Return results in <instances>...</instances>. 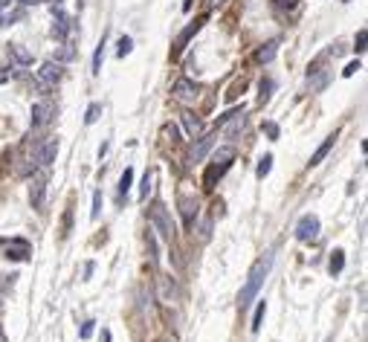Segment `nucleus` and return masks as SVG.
<instances>
[{"label":"nucleus","instance_id":"1","mask_svg":"<svg viewBox=\"0 0 368 342\" xmlns=\"http://www.w3.org/2000/svg\"><path fill=\"white\" fill-rule=\"evenodd\" d=\"M273 261H276V255H273V249H270V252H264V258H258L253 264V270H250V276H247V284H243L241 296H238V305H241V310L250 305L255 296H258V290L264 287L267 276H270V270H273Z\"/></svg>","mask_w":368,"mask_h":342},{"label":"nucleus","instance_id":"2","mask_svg":"<svg viewBox=\"0 0 368 342\" xmlns=\"http://www.w3.org/2000/svg\"><path fill=\"white\" fill-rule=\"evenodd\" d=\"M232 160H235V148H232V145H223V148H218V151L212 154V163H209L206 171H203V189L212 191L218 186V180L229 171Z\"/></svg>","mask_w":368,"mask_h":342},{"label":"nucleus","instance_id":"3","mask_svg":"<svg viewBox=\"0 0 368 342\" xmlns=\"http://www.w3.org/2000/svg\"><path fill=\"white\" fill-rule=\"evenodd\" d=\"M148 221L154 224V229H157L168 244H171V241H174V221H171V212L165 209V203H162V200H154L148 206Z\"/></svg>","mask_w":368,"mask_h":342},{"label":"nucleus","instance_id":"4","mask_svg":"<svg viewBox=\"0 0 368 342\" xmlns=\"http://www.w3.org/2000/svg\"><path fill=\"white\" fill-rule=\"evenodd\" d=\"M0 247H6V255L3 258L9 261H29L32 258V244L26 238H0Z\"/></svg>","mask_w":368,"mask_h":342},{"label":"nucleus","instance_id":"5","mask_svg":"<svg viewBox=\"0 0 368 342\" xmlns=\"http://www.w3.org/2000/svg\"><path fill=\"white\" fill-rule=\"evenodd\" d=\"M171 96L180 102V105H192L197 96H200V87H197L192 79H177V82L171 84Z\"/></svg>","mask_w":368,"mask_h":342},{"label":"nucleus","instance_id":"6","mask_svg":"<svg viewBox=\"0 0 368 342\" xmlns=\"http://www.w3.org/2000/svg\"><path fill=\"white\" fill-rule=\"evenodd\" d=\"M203 24H206V15H200V18H195L192 24L186 26L183 32H180V35L174 38V49H171V55H180V52H183V49L189 47V41H192V38H195L197 32L203 29Z\"/></svg>","mask_w":368,"mask_h":342},{"label":"nucleus","instance_id":"7","mask_svg":"<svg viewBox=\"0 0 368 342\" xmlns=\"http://www.w3.org/2000/svg\"><path fill=\"white\" fill-rule=\"evenodd\" d=\"M55 157H58V140L38 142V145H35V151H32V160L38 165H44V168H49V165L55 163Z\"/></svg>","mask_w":368,"mask_h":342},{"label":"nucleus","instance_id":"8","mask_svg":"<svg viewBox=\"0 0 368 342\" xmlns=\"http://www.w3.org/2000/svg\"><path fill=\"white\" fill-rule=\"evenodd\" d=\"M319 229H322V224H319L316 215H301L299 224H296V238L299 241H316L319 238Z\"/></svg>","mask_w":368,"mask_h":342},{"label":"nucleus","instance_id":"9","mask_svg":"<svg viewBox=\"0 0 368 342\" xmlns=\"http://www.w3.org/2000/svg\"><path fill=\"white\" fill-rule=\"evenodd\" d=\"M38 76H41V87H52V84H58L61 79H64V67L58 64V61H46L44 67L38 70Z\"/></svg>","mask_w":368,"mask_h":342},{"label":"nucleus","instance_id":"10","mask_svg":"<svg viewBox=\"0 0 368 342\" xmlns=\"http://www.w3.org/2000/svg\"><path fill=\"white\" fill-rule=\"evenodd\" d=\"M44 200H46V177H35L29 186V203L35 212H44Z\"/></svg>","mask_w":368,"mask_h":342},{"label":"nucleus","instance_id":"11","mask_svg":"<svg viewBox=\"0 0 368 342\" xmlns=\"http://www.w3.org/2000/svg\"><path fill=\"white\" fill-rule=\"evenodd\" d=\"M177 203H180V212H183V224L192 229L195 221H197V200H195V197H189V194H180Z\"/></svg>","mask_w":368,"mask_h":342},{"label":"nucleus","instance_id":"12","mask_svg":"<svg viewBox=\"0 0 368 342\" xmlns=\"http://www.w3.org/2000/svg\"><path fill=\"white\" fill-rule=\"evenodd\" d=\"M52 12H55V24H52V35L58 38V41H64L70 32V18L64 15V9H61V3H52Z\"/></svg>","mask_w":368,"mask_h":342},{"label":"nucleus","instance_id":"13","mask_svg":"<svg viewBox=\"0 0 368 342\" xmlns=\"http://www.w3.org/2000/svg\"><path fill=\"white\" fill-rule=\"evenodd\" d=\"M52 113H55V110H52L49 102H38V105H32V119H29L32 128H44L46 122L52 119Z\"/></svg>","mask_w":368,"mask_h":342},{"label":"nucleus","instance_id":"14","mask_svg":"<svg viewBox=\"0 0 368 342\" xmlns=\"http://www.w3.org/2000/svg\"><path fill=\"white\" fill-rule=\"evenodd\" d=\"M212 145H215V133H206V136H197V145L192 148L189 154V163H200L209 151H212Z\"/></svg>","mask_w":368,"mask_h":342},{"label":"nucleus","instance_id":"15","mask_svg":"<svg viewBox=\"0 0 368 342\" xmlns=\"http://www.w3.org/2000/svg\"><path fill=\"white\" fill-rule=\"evenodd\" d=\"M334 142H336V133H331V136H328V140H325L322 145H319V148L313 151V157H311V163H308V165H311V168H313V165H319V163H322L325 157L331 154V148H334Z\"/></svg>","mask_w":368,"mask_h":342},{"label":"nucleus","instance_id":"16","mask_svg":"<svg viewBox=\"0 0 368 342\" xmlns=\"http://www.w3.org/2000/svg\"><path fill=\"white\" fill-rule=\"evenodd\" d=\"M276 52H278V38H273V41H267L264 47L255 52V61H258V64H267V61H273Z\"/></svg>","mask_w":368,"mask_h":342},{"label":"nucleus","instance_id":"17","mask_svg":"<svg viewBox=\"0 0 368 342\" xmlns=\"http://www.w3.org/2000/svg\"><path fill=\"white\" fill-rule=\"evenodd\" d=\"M183 128L192 140H197V136H200V119H197L195 113H183Z\"/></svg>","mask_w":368,"mask_h":342},{"label":"nucleus","instance_id":"18","mask_svg":"<svg viewBox=\"0 0 368 342\" xmlns=\"http://www.w3.org/2000/svg\"><path fill=\"white\" fill-rule=\"evenodd\" d=\"M342 267H345V252H342V249H334V252H331V264H328V270H331V276H339Z\"/></svg>","mask_w":368,"mask_h":342},{"label":"nucleus","instance_id":"19","mask_svg":"<svg viewBox=\"0 0 368 342\" xmlns=\"http://www.w3.org/2000/svg\"><path fill=\"white\" fill-rule=\"evenodd\" d=\"M273 90H276V82H273V79H261V84H258V102L267 105L270 96H273Z\"/></svg>","mask_w":368,"mask_h":342},{"label":"nucleus","instance_id":"20","mask_svg":"<svg viewBox=\"0 0 368 342\" xmlns=\"http://www.w3.org/2000/svg\"><path fill=\"white\" fill-rule=\"evenodd\" d=\"M9 55L18 61V64H32V55H29L21 44H9Z\"/></svg>","mask_w":368,"mask_h":342},{"label":"nucleus","instance_id":"21","mask_svg":"<svg viewBox=\"0 0 368 342\" xmlns=\"http://www.w3.org/2000/svg\"><path fill=\"white\" fill-rule=\"evenodd\" d=\"M273 171V154H264L261 160H258V168H255V177L258 180H264L267 174Z\"/></svg>","mask_w":368,"mask_h":342},{"label":"nucleus","instance_id":"22","mask_svg":"<svg viewBox=\"0 0 368 342\" xmlns=\"http://www.w3.org/2000/svg\"><path fill=\"white\" fill-rule=\"evenodd\" d=\"M264 313H267V302H258V307H255V313H253V333H258L261 330V325H264Z\"/></svg>","mask_w":368,"mask_h":342},{"label":"nucleus","instance_id":"23","mask_svg":"<svg viewBox=\"0 0 368 342\" xmlns=\"http://www.w3.org/2000/svg\"><path fill=\"white\" fill-rule=\"evenodd\" d=\"M99 116H102V102H93V105L87 107V113H84V125H96Z\"/></svg>","mask_w":368,"mask_h":342},{"label":"nucleus","instance_id":"24","mask_svg":"<svg viewBox=\"0 0 368 342\" xmlns=\"http://www.w3.org/2000/svg\"><path fill=\"white\" fill-rule=\"evenodd\" d=\"M134 186V168H125L119 177V194H128V189Z\"/></svg>","mask_w":368,"mask_h":342},{"label":"nucleus","instance_id":"25","mask_svg":"<svg viewBox=\"0 0 368 342\" xmlns=\"http://www.w3.org/2000/svg\"><path fill=\"white\" fill-rule=\"evenodd\" d=\"M160 284H162V302H171V296H174L171 276H160Z\"/></svg>","mask_w":368,"mask_h":342},{"label":"nucleus","instance_id":"26","mask_svg":"<svg viewBox=\"0 0 368 342\" xmlns=\"http://www.w3.org/2000/svg\"><path fill=\"white\" fill-rule=\"evenodd\" d=\"M145 247H148L151 264H157V261H160V255H157V238H154V232H148V235H145Z\"/></svg>","mask_w":368,"mask_h":342},{"label":"nucleus","instance_id":"27","mask_svg":"<svg viewBox=\"0 0 368 342\" xmlns=\"http://www.w3.org/2000/svg\"><path fill=\"white\" fill-rule=\"evenodd\" d=\"M151 183H154V174H151V171H145V177H142V183H139V200H148Z\"/></svg>","mask_w":368,"mask_h":342},{"label":"nucleus","instance_id":"28","mask_svg":"<svg viewBox=\"0 0 368 342\" xmlns=\"http://www.w3.org/2000/svg\"><path fill=\"white\" fill-rule=\"evenodd\" d=\"M102 58H104V47L99 44L96 52H93V76H99V73H102Z\"/></svg>","mask_w":368,"mask_h":342},{"label":"nucleus","instance_id":"29","mask_svg":"<svg viewBox=\"0 0 368 342\" xmlns=\"http://www.w3.org/2000/svg\"><path fill=\"white\" fill-rule=\"evenodd\" d=\"M131 49H134V41H131L128 35H122V38H119V49H116V55H119V58H125Z\"/></svg>","mask_w":368,"mask_h":342},{"label":"nucleus","instance_id":"30","mask_svg":"<svg viewBox=\"0 0 368 342\" xmlns=\"http://www.w3.org/2000/svg\"><path fill=\"white\" fill-rule=\"evenodd\" d=\"M99 215H102V191H96V194H93V209H90V218H93V221H96Z\"/></svg>","mask_w":368,"mask_h":342},{"label":"nucleus","instance_id":"31","mask_svg":"<svg viewBox=\"0 0 368 342\" xmlns=\"http://www.w3.org/2000/svg\"><path fill=\"white\" fill-rule=\"evenodd\" d=\"M365 44H368V32H365V29H359L357 41H354V49H357V52H365Z\"/></svg>","mask_w":368,"mask_h":342},{"label":"nucleus","instance_id":"32","mask_svg":"<svg viewBox=\"0 0 368 342\" xmlns=\"http://www.w3.org/2000/svg\"><path fill=\"white\" fill-rule=\"evenodd\" d=\"M93 330H96V322H93V319H87V322L81 325L79 336H81V339H90V336H93Z\"/></svg>","mask_w":368,"mask_h":342},{"label":"nucleus","instance_id":"33","mask_svg":"<svg viewBox=\"0 0 368 342\" xmlns=\"http://www.w3.org/2000/svg\"><path fill=\"white\" fill-rule=\"evenodd\" d=\"M70 229H73V209H67L64 212V226H61V238L70 235Z\"/></svg>","mask_w":368,"mask_h":342},{"label":"nucleus","instance_id":"34","mask_svg":"<svg viewBox=\"0 0 368 342\" xmlns=\"http://www.w3.org/2000/svg\"><path fill=\"white\" fill-rule=\"evenodd\" d=\"M359 70H362V64H359V61H351L345 70H342V76H345V79H351V76H354V73H359Z\"/></svg>","mask_w":368,"mask_h":342},{"label":"nucleus","instance_id":"35","mask_svg":"<svg viewBox=\"0 0 368 342\" xmlns=\"http://www.w3.org/2000/svg\"><path fill=\"white\" fill-rule=\"evenodd\" d=\"M264 130H267V136H270V140H278V125H276V122H264Z\"/></svg>","mask_w":368,"mask_h":342},{"label":"nucleus","instance_id":"36","mask_svg":"<svg viewBox=\"0 0 368 342\" xmlns=\"http://www.w3.org/2000/svg\"><path fill=\"white\" fill-rule=\"evenodd\" d=\"M273 3H276L278 9H296V3H299V0H273Z\"/></svg>","mask_w":368,"mask_h":342},{"label":"nucleus","instance_id":"37","mask_svg":"<svg viewBox=\"0 0 368 342\" xmlns=\"http://www.w3.org/2000/svg\"><path fill=\"white\" fill-rule=\"evenodd\" d=\"M209 235H212V221H203V226H200V238L209 241Z\"/></svg>","mask_w":368,"mask_h":342},{"label":"nucleus","instance_id":"38","mask_svg":"<svg viewBox=\"0 0 368 342\" xmlns=\"http://www.w3.org/2000/svg\"><path fill=\"white\" fill-rule=\"evenodd\" d=\"M70 58H73V49H70V47H64V49H61V52H58V64H61V61H70Z\"/></svg>","mask_w":368,"mask_h":342},{"label":"nucleus","instance_id":"39","mask_svg":"<svg viewBox=\"0 0 368 342\" xmlns=\"http://www.w3.org/2000/svg\"><path fill=\"white\" fill-rule=\"evenodd\" d=\"M9 6H12V0H0V15L9 12Z\"/></svg>","mask_w":368,"mask_h":342},{"label":"nucleus","instance_id":"40","mask_svg":"<svg viewBox=\"0 0 368 342\" xmlns=\"http://www.w3.org/2000/svg\"><path fill=\"white\" fill-rule=\"evenodd\" d=\"M3 82H9V70H6V67H0V84Z\"/></svg>","mask_w":368,"mask_h":342},{"label":"nucleus","instance_id":"41","mask_svg":"<svg viewBox=\"0 0 368 342\" xmlns=\"http://www.w3.org/2000/svg\"><path fill=\"white\" fill-rule=\"evenodd\" d=\"M220 3H226V0H206V6L212 9V6H220Z\"/></svg>","mask_w":368,"mask_h":342},{"label":"nucleus","instance_id":"42","mask_svg":"<svg viewBox=\"0 0 368 342\" xmlns=\"http://www.w3.org/2000/svg\"><path fill=\"white\" fill-rule=\"evenodd\" d=\"M26 3H41V0H26Z\"/></svg>","mask_w":368,"mask_h":342},{"label":"nucleus","instance_id":"43","mask_svg":"<svg viewBox=\"0 0 368 342\" xmlns=\"http://www.w3.org/2000/svg\"><path fill=\"white\" fill-rule=\"evenodd\" d=\"M342 3H351V0H342Z\"/></svg>","mask_w":368,"mask_h":342}]
</instances>
